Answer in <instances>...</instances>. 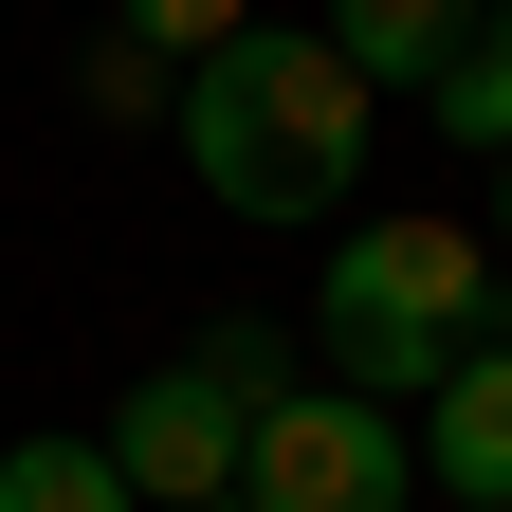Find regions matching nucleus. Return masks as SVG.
<instances>
[{"instance_id":"nucleus-1","label":"nucleus","mask_w":512,"mask_h":512,"mask_svg":"<svg viewBox=\"0 0 512 512\" xmlns=\"http://www.w3.org/2000/svg\"><path fill=\"white\" fill-rule=\"evenodd\" d=\"M183 165L220 220H330L366 183V74L330 55V19H256L183 74Z\"/></svg>"},{"instance_id":"nucleus-2","label":"nucleus","mask_w":512,"mask_h":512,"mask_svg":"<svg viewBox=\"0 0 512 512\" xmlns=\"http://www.w3.org/2000/svg\"><path fill=\"white\" fill-rule=\"evenodd\" d=\"M476 311H494L476 220H348L330 238V293H311V348H330V384L403 403V384H439L476 348Z\"/></svg>"},{"instance_id":"nucleus-3","label":"nucleus","mask_w":512,"mask_h":512,"mask_svg":"<svg viewBox=\"0 0 512 512\" xmlns=\"http://www.w3.org/2000/svg\"><path fill=\"white\" fill-rule=\"evenodd\" d=\"M275 330H202L183 366H147L110 403V476L147 494V512H202V494H238V439H256V403H275Z\"/></svg>"},{"instance_id":"nucleus-4","label":"nucleus","mask_w":512,"mask_h":512,"mask_svg":"<svg viewBox=\"0 0 512 512\" xmlns=\"http://www.w3.org/2000/svg\"><path fill=\"white\" fill-rule=\"evenodd\" d=\"M403 476H421V439H403V403H366V384H275L256 439H238L256 512H403Z\"/></svg>"},{"instance_id":"nucleus-5","label":"nucleus","mask_w":512,"mask_h":512,"mask_svg":"<svg viewBox=\"0 0 512 512\" xmlns=\"http://www.w3.org/2000/svg\"><path fill=\"white\" fill-rule=\"evenodd\" d=\"M421 476L458 512H512V330H476L458 366L421 384Z\"/></svg>"},{"instance_id":"nucleus-6","label":"nucleus","mask_w":512,"mask_h":512,"mask_svg":"<svg viewBox=\"0 0 512 512\" xmlns=\"http://www.w3.org/2000/svg\"><path fill=\"white\" fill-rule=\"evenodd\" d=\"M476 37V0H330V55L384 92V74H439V55Z\"/></svg>"},{"instance_id":"nucleus-7","label":"nucleus","mask_w":512,"mask_h":512,"mask_svg":"<svg viewBox=\"0 0 512 512\" xmlns=\"http://www.w3.org/2000/svg\"><path fill=\"white\" fill-rule=\"evenodd\" d=\"M0 512H147L110 476V439H19V458H0Z\"/></svg>"},{"instance_id":"nucleus-8","label":"nucleus","mask_w":512,"mask_h":512,"mask_svg":"<svg viewBox=\"0 0 512 512\" xmlns=\"http://www.w3.org/2000/svg\"><path fill=\"white\" fill-rule=\"evenodd\" d=\"M439 128H458L476 165H512V19H476L458 55H439Z\"/></svg>"},{"instance_id":"nucleus-9","label":"nucleus","mask_w":512,"mask_h":512,"mask_svg":"<svg viewBox=\"0 0 512 512\" xmlns=\"http://www.w3.org/2000/svg\"><path fill=\"white\" fill-rule=\"evenodd\" d=\"M110 37H147L165 74H202L220 37H256V0H110Z\"/></svg>"},{"instance_id":"nucleus-10","label":"nucleus","mask_w":512,"mask_h":512,"mask_svg":"<svg viewBox=\"0 0 512 512\" xmlns=\"http://www.w3.org/2000/svg\"><path fill=\"white\" fill-rule=\"evenodd\" d=\"M92 110H110V128H147V110H183V74H165L147 37H110V55H92Z\"/></svg>"},{"instance_id":"nucleus-11","label":"nucleus","mask_w":512,"mask_h":512,"mask_svg":"<svg viewBox=\"0 0 512 512\" xmlns=\"http://www.w3.org/2000/svg\"><path fill=\"white\" fill-rule=\"evenodd\" d=\"M494 238H512V165H494Z\"/></svg>"},{"instance_id":"nucleus-12","label":"nucleus","mask_w":512,"mask_h":512,"mask_svg":"<svg viewBox=\"0 0 512 512\" xmlns=\"http://www.w3.org/2000/svg\"><path fill=\"white\" fill-rule=\"evenodd\" d=\"M202 512H256V494H202Z\"/></svg>"}]
</instances>
